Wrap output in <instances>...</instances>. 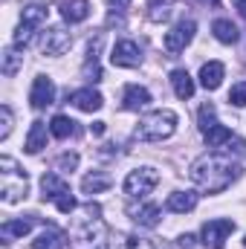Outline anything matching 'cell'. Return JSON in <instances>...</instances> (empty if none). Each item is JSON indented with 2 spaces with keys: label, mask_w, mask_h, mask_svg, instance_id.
Segmentation results:
<instances>
[{
  "label": "cell",
  "mask_w": 246,
  "mask_h": 249,
  "mask_svg": "<svg viewBox=\"0 0 246 249\" xmlns=\"http://www.w3.org/2000/svg\"><path fill=\"white\" fill-rule=\"evenodd\" d=\"M197 191H171L168 200H165V209L174 212V214H188L197 209Z\"/></svg>",
  "instance_id": "obj_15"
},
{
  "label": "cell",
  "mask_w": 246,
  "mask_h": 249,
  "mask_svg": "<svg viewBox=\"0 0 246 249\" xmlns=\"http://www.w3.org/2000/svg\"><path fill=\"white\" fill-rule=\"evenodd\" d=\"M50 133H53L55 139H67V136L75 133V122L67 119V116H55V119L50 122Z\"/></svg>",
  "instance_id": "obj_29"
},
{
  "label": "cell",
  "mask_w": 246,
  "mask_h": 249,
  "mask_svg": "<svg viewBox=\"0 0 246 249\" xmlns=\"http://www.w3.org/2000/svg\"><path fill=\"white\" fill-rule=\"evenodd\" d=\"M211 32H214V38H217L220 44H238V38H241L238 26H235L232 20H226V18H217V20L211 23Z\"/></svg>",
  "instance_id": "obj_21"
},
{
  "label": "cell",
  "mask_w": 246,
  "mask_h": 249,
  "mask_svg": "<svg viewBox=\"0 0 246 249\" xmlns=\"http://www.w3.org/2000/svg\"><path fill=\"white\" fill-rule=\"evenodd\" d=\"M107 188H110V177L102 174V171H90V174L81 180V191H84V194H102V191H107Z\"/></svg>",
  "instance_id": "obj_24"
},
{
  "label": "cell",
  "mask_w": 246,
  "mask_h": 249,
  "mask_svg": "<svg viewBox=\"0 0 246 249\" xmlns=\"http://www.w3.org/2000/svg\"><path fill=\"white\" fill-rule=\"evenodd\" d=\"M188 177H191V183L200 188V191H206V194H220V191H226V188L241 177V165H238V160H232L229 154L214 151V154L197 157V160L191 162V168H188Z\"/></svg>",
  "instance_id": "obj_1"
},
{
  "label": "cell",
  "mask_w": 246,
  "mask_h": 249,
  "mask_svg": "<svg viewBox=\"0 0 246 249\" xmlns=\"http://www.w3.org/2000/svg\"><path fill=\"white\" fill-rule=\"evenodd\" d=\"M168 15H171V3L168 0H151V12H148V18L151 20H168Z\"/></svg>",
  "instance_id": "obj_30"
},
{
  "label": "cell",
  "mask_w": 246,
  "mask_h": 249,
  "mask_svg": "<svg viewBox=\"0 0 246 249\" xmlns=\"http://www.w3.org/2000/svg\"><path fill=\"white\" fill-rule=\"evenodd\" d=\"M229 102H232L235 107H246V81L232 84V90H229Z\"/></svg>",
  "instance_id": "obj_33"
},
{
  "label": "cell",
  "mask_w": 246,
  "mask_h": 249,
  "mask_svg": "<svg viewBox=\"0 0 246 249\" xmlns=\"http://www.w3.org/2000/svg\"><path fill=\"white\" fill-rule=\"evenodd\" d=\"M235 3V9L241 12V18H246V0H232Z\"/></svg>",
  "instance_id": "obj_38"
},
{
  "label": "cell",
  "mask_w": 246,
  "mask_h": 249,
  "mask_svg": "<svg viewBox=\"0 0 246 249\" xmlns=\"http://www.w3.org/2000/svg\"><path fill=\"white\" fill-rule=\"evenodd\" d=\"M47 148V124L44 122H32L29 133H26V154H41Z\"/></svg>",
  "instance_id": "obj_20"
},
{
  "label": "cell",
  "mask_w": 246,
  "mask_h": 249,
  "mask_svg": "<svg viewBox=\"0 0 246 249\" xmlns=\"http://www.w3.org/2000/svg\"><path fill=\"white\" fill-rule=\"evenodd\" d=\"M151 105V93L139 84H127L122 93V107L124 110H145Z\"/></svg>",
  "instance_id": "obj_16"
},
{
  "label": "cell",
  "mask_w": 246,
  "mask_h": 249,
  "mask_svg": "<svg viewBox=\"0 0 246 249\" xmlns=\"http://www.w3.org/2000/svg\"><path fill=\"white\" fill-rule=\"evenodd\" d=\"M29 194V177L12 157H0V197L3 203H20Z\"/></svg>",
  "instance_id": "obj_3"
},
{
  "label": "cell",
  "mask_w": 246,
  "mask_h": 249,
  "mask_svg": "<svg viewBox=\"0 0 246 249\" xmlns=\"http://www.w3.org/2000/svg\"><path fill=\"white\" fill-rule=\"evenodd\" d=\"M223 75H226V67L220 61H209V64L200 67V84L206 90H217L223 84Z\"/></svg>",
  "instance_id": "obj_18"
},
{
  "label": "cell",
  "mask_w": 246,
  "mask_h": 249,
  "mask_svg": "<svg viewBox=\"0 0 246 249\" xmlns=\"http://www.w3.org/2000/svg\"><path fill=\"white\" fill-rule=\"evenodd\" d=\"M99 47H102V38H96L87 50V64H84V75L90 81H99L102 78V70H99Z\"/></svg>",
  "instance_id": "obj_25"
},
{
  "label": "cell",
  "mask_w": 246,
  "mask_h": 249,
  "mask_svg": "<svg viewBox=\"0 0 246 249\" xmlns=\"http://www.w3.org/2000/svg\"><path fill=\"white\" fill-rule=\"evenodd\" d=\"M159 183V174H157V168H151V165H142V168H133V171H127V177H124V194L127 197H133V200H145L154 188Z\"/></svg>",
  "instance_id": "obj_6"
},
{
  "label": "cell",
  "mask_w": 246,
  "mask_h": 249,
  "mask_svg": "<svg viewBox=\"0 0 246 249\" xmlns=\"http://www.w3.org/2000/svg\"><path fill=\"white\" fill-rule=\"evenodd\" d=\"M23 67V55L18 53V47H9L6 53H3V64H0V72L6 75V78H12V75H18V70Z\"/></svg>",
  "instance_id": "obj_27"
},
{
  "label": "cell",
  "mask_w": 246,
  "mask_h": 249,
  "mask_svg": "<svg viewBox=\"0 0 246 249\" xmlns=\"http://www.w3.org/2000/svg\"><path fill=\"white\" fill-rule=\"evenodd\" d=\"M177 122L180 119H177L174 110H168V107L154 110L145 119H139V124H136V139H142V142H162V139L174 136Z\"/></svg>",
  "instance_id": "obj_4"
},
{
  "label": "cell",
  "mask_w": 246,
  "mask_h": 249,
  "mask_svg": "<svg viewBox=\"0 0 246 249\" xmlns=\"http://www.w3.org/2000/svg\"><path fill=\"white\" fill-rule=\"evenodd\" d=\"M32 226H35V220H32V217H18V220H6V223L0 226L3 244H12V241H18V238L29 235V232H32Z\"/></svg>",
  "instance_id": "obj_17"
},
{
  "label": "cell",
  "mask_w": 246,
  "mask_h": 249,
  "mask_svg": "<svg viewBox=\"0 0 246 249\" xmlns=\"http://www.w3.org/2000/svg\"><path fill=\"white\" fill-rule=\"evenodd\" d=\"M72 47V35L64 29V26H47L41 32V53L44 55H64L67 50Z\"/></svg>",
  "instance_id": "obj_9"
},
{
  "label": "cell",
  "mask_w": 246,
  "mask_h": 249,
  "mask_svg": "<svg viewBox=\"0 0 246 249\" xmlns=\"http://www.w3.org/2000/svg\"><path fill=\"white\" fill-rule=\"evenodd\" d=\"M105 238V223H102V209L96 203H84L75 209V217L70 223V241L75 249L99 247Z\"/></svg>",
  "instance_id": "obj_2"
},
{
  "label": "cell",
  "mask_w": 246,
  "mask_h": 249,
  "mask_svg": "<svg viewBox=\"0 0 246 249\" xmlns=\"http://www.w3.org/2000/svg\"><path fill=\"white\" fill-rule=\"evenodd\" d=\"M61 15L67 23H81L90 18V0H64Z\"/></svg>",
  "instance_id": "obj_19"
},
{
  "label": "cell",
  "mask_w": 246,
  "mask_h": 249,
  "mask_svg": "<svg viewBox=\"0 0 246 249\" xmlns=\"http://www.w3.org/2000/svg\"><path fill=\"white\" fill-rule=\"evenodd\" d=\"M53 102H55V84H53V78L50 75H38L32 81V90H29V105L35 110H44Z\"/></svg>",
  "instance_id": "obj_10"
},
{
  "label": "cell",
  "mask_w": 246,
  "mask_h": 249,
  "mask_svg": "<svg viewBox=\"0 0 246 249\" xmlns=\"http://www.w3.org/2000/svg\"><path fill=\"white\" fill-rule=\"evenodd\" d=\"M75 165H78V154H61L55 160V168L58 171H75Z\"/></svg>",
  "instance_id": "obj_35"
},
{
  "label": "cell",
  "mask_w": 246,
  "mask_h": 249,
  "mask_svg": "<svg viewBox=\"0 0 246 249\" xmlns=\"http://www.w3.org/2000/svg\"><path fill=\"white\" fill-rule=\"evenodd\" d=\"M20 23H26V26H32V29H41V26L47 23V6H38V3L26 6L23 15H20Z\"/></svg>",
  "instance_id": "obj_26"
},
{
  "label": "cell",
  "mask_w": 246,
  "mask_h": 249,
  "mask_svg": "<svg viewBox=\"0 0 246 249\" xmlns=\"http://www.w3.org/2000/svg\"><path fill=\"white\" fill-rule=\"evenodd\" d=\"M194 32H197V23L188 18V20H180V23H174L168 32H165V50L171 53V55H177V53H183L185 47L194 41Z\"/></svg>",
  "instance_id": "obj_8"
},
{
  "label": "cell",
  "mask_w": 246,
  "mask_h": 249,
  "mask_svg": "<svg viewBox=\"0 0 246 249\" xmlns=\"http://www.w3.org/2000/svg\"><path fill=\"white\" fill-rule=\"evenodd\" d=\"M127 214H130V220L136 223V226H145V229H154L157 223H159V206L157 203H145V200H139V206H130L127 209Z\"/></svg>",
  "instance_id": "obj_13"
},
{
  "label": "cell",
  "mask_w": 246,
  "mask_h": 249,
  "mask_svg": "<svg viewBox=\"0 0 246 249\" xmlns=\"http://www.w3.org/2000/svg\"><path fill=\"white\" fill-rule=\"evenodd\" d=\"M203 136H206V145L209 148H226L229 142H235V136H232V130L226 124H211Z\"/></svg>",
  "instance_id": "obj_23"
},
{
  "label": "cell",
  "mask_w": 246,
  "mask_h": 249,
  "mask_svg": "<svg viewBox=\"0 0 246 249\" xmlns=\"http://www.w3.org/2000/svg\"><path fill=\"white\" fill-rule=\"evenodd\" d=\"M180 247L191 249V247H194V235H180Z\"/></svg>",
  "instance_id": "obj_36"
},
{
  "label": "cell",
  "mask_w": 246,
  "mask_h": 249,
  "mask_svg": "<svg viewBox=\"0 0 246 249\" xmlns=\"http://www.w3.org/2000/svg\"><path fill=\"white\" fill-rule=\"evenodd\" d=\"M70 102H72L78 110H84V113H96V110H102V105H105L102 93H99V90H93V87L75 90V93L70 96Z\"/></svg>",
  "instance_id": "obj_14"
},
{
  "label": "cell",
  "mask_w": 246,
  "mask_h": 249,
  "mask_svg": "<svg viewBox=\"0 0 246 249\" xmlns=\"http://www.w3.org/2000/svg\"><path fill=\"white\" fill-rule=\"evenodd\" d=\"M110 61L116 64V67L133 70V67L142 64V50H139L136 41H119V44L113 47V53H110Z\"/></svg>",
  "instance_id": "obj_12"
},
{
  "label": "cell",
  "mask_w": 246,
  "mask_h": 249,
  "mask_svg": "<svg viewBox=\"0 0 246 249\" xmlns=\"http://www.w3.org/2000/svg\"><path fill=\"white\" fill-rule=\"evenodd\" d=\"M171 87H174L177 99H183V102L194 96V78H191L185 70H174V72H171Z\"/></svg>",
  "instance_id": "obj_22"
},
{
  "label": "cell",
  "mask_w": 246,
  "mask_h": 249,
  "mask_svg": "<svg viewBox=\"0 0 246 249\" xmlns=\"http://www.w3.org/2000/svg\"><path fill=\"white\" fill-rule=\"evenodd\" d=\"M12 122H15V119H12V110L3 105V107H0V142L9 139V133H12Z\"/></svg>",
  "instance_id": "obj_34"
},
{
  "label": "cell",
  "mask_w": 246,
  "mask_h": 249,
  "mask_svg": "<svg viewBox=\"0 0 246 249\" xmlns=\"http://www.w3.org/2000/svg\"><path fill=\"white\" fill-rule=\"evenodd\" d=\"M244 244H246V238H244Z\"/></svg>",
  "instance_id": "obj_40"
},
{
  "label": "cell",
  "mask_w": 246,
  "mask_h": 249,
  "mask_svg": "<svg viewBox=\"0 0 246 249\" xmlns=\"http://www.w3.org/2000/svg\"><path fill=\"white\" fill-rule=\"evenodd\" d=\"M99 249H171L165 241L159 238H136V235H119L113 241H107Z\"/></svg>",
  "instance_id": "obj_11"
},
{
  "label": "cell",
  "mask_w": 246,
  "mask_h": 249,
  "mask_svg": "<svg viewBox=\"0 0 246 249\" xmlns=\"http://www.w3.org/2000/svg\"><path fill=\"white\" fill-rule=\"evenodd\" d=\"M35 32H38V29H32V26H26V23H18V29H15V47H18V50L26 47Z\"/></svg>",
  "instance_id": "obj_32"
},
{
  "label": "cell",
  "mask_w": 246,
  "mask_h": 249,
  "mask_svg": "<svg viewBox=\"0 0 246 249\" xmlns=\"http://www.w3.org/2000/svg\"><path fill=\"white\" fill-rule=\"evenodd\" d=\"M41 191H44V200H53L61 214H72L75 212V197H72V191H70V186H67V180L61 174H55V171L44 174Z\"/></svg>",
  "instance_id": "obj_5"
},
{
  "label": "cell",
  "mask_w": 246,
  "mask_h": 249,
  "mask_svg": "<svg viewBox=\"0 0 246 249\" xmlns=\"http://www.w3.org/2000/svg\"><path fill=\"white\" fill-rule=\"evenodd\" d=\"M232 232H235V223H232L229 217H217V220L203 223L200 238H203V247L206 249H223Z\"/></svg>",
  "instance_id": "obj_7"
},
{
  "label": "cell",
  "mask_w": 246,
  "mask_h": 249,
  "mask_svg": "<svg viewBox=\"0 0 246 249\" xmlns=\"http://www.w3.org/2000/svg\"><path fill=\"white\" fill-rule=\"evenodd\" d=\"M35 249H64V235L58 232V229H44L38 238H35V244H32Z\"/></svg>",
  "instance_id": "obj_28"
},
{
  "label": "cell",
  "mask_w": 246,
  "mask_h": 249,
  "mask_svg": "<svg viewBox=\"0 0 246 249\" xmlns=\"http://www.w3.org/2000/svg\"><path fill=\"white\" fill-rule=\"evenodd\" d=\"M197 122H200V130H203V133H206L211 124H217V119H214V105H203L200 113H197Z\"/></svg>",
  "instance_id": "obj_31"
},
{
  "label": "cell",
  "mask_w": 246,
  "mask_h": 249,
  "mask_svg": "<svg viewBox=\"0 0 246 249\" xmlns=\"http://www.w3.org/2000/svg\"><path fill=\"white\" fill-rule=\"evenodd\" d=\"M93 133H105V122H93Z\"/></svg>",
  "instance_id": "obj_39"
},
{
  "label": "cell",
  "mask_w": 246,
  "mask_h": 249,
  "mask_svg": "<svg viewBox=\"0 0 246 249\" xmlns=\"http://www.w3.org/2000/svg\"><path fill=\"white\" fill-rule=\"evenodd\" d=\"M110 6H113L116 12H124V9L130 6V0H110Z\"/></svg>",
  "instance_id": "obj_37"
}]
</instances>
